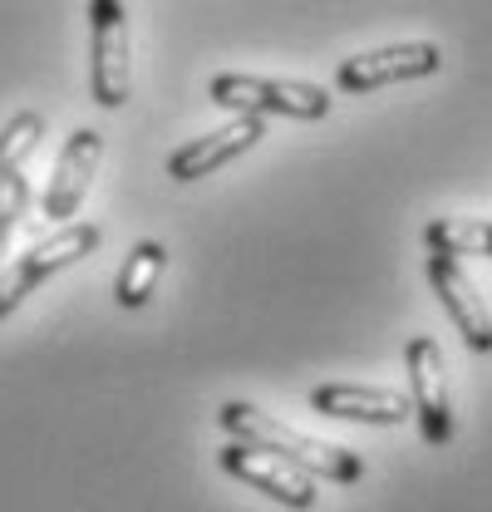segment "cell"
<instances>
[{
  "mask_svg": "<svg viewBox=\"0 0 492 512\" xmlns=\"http://www.w3.org/2000/svg\"><path fill=\"white\" fill-rule=\"evenodd\" d=\"M217 424L232 434V444H246V448H256V453H271V458L291 463V468L306 473V478H330V483H360V478H365V463H360L350 448L325 444V439H310V434H301V429H291V424L261 414L256 404H242V399L222 404V409H217Z\"/></svg>",
  "mask_w": 492,
  "mask_h": 512,
  "instance_id": "cell-1",
  "label": "cell"
},
{
  "mask_svg": "<svg viewBox=\"0 0 492 512\" xmlns=\"http://www.w3.org/2000/svg\"><path fill=\"white\" fill-rule=\"evenodd\" d=\"M212 104L232 109L237 119H266V114H286V119H325L330 114V94L320 84H296V79H256V74H217L207 84Z\"/></svg>",
  "mask_w": 492,
  "mask_h": 512,
  "instance_id": "cell-2",
  "label": "cell"
},
{
  "mask_svg": "<svg viewBox=\"0 0 492 512\" xmlns=\"http://www.w3.org/2000/svg\"><path fill=\"white\" fill-rule=\"evenodd\" d=\"M94 252H99V227L94 222H64L55 237H45L25 256H15L0 271V320L10 316L35 286H45L55 271H64V266H74V261H84Z\"/></svg>",
  "mask_w": 492,
  "mask_h": 512,
  "instance_id": "cell-3",
  "label": "cell"
},
{
  "mask_svg": "<svg viewBox=\"0 0 492 512\" xmlns=\"http://www.w3.org/2000/svg\"><path fill=\"white\" fill-rule=\"evenodd\" d=\"M89 25H94V104L99 109H123L128 89H133V64H128V10L119 0H94L89 5Z\"/></svg>",
  "mask_w": 492,
  "mask_h": 512,
  "instance_id": "cell-4",
  "label": "cell"
},
{
  "mask_svg": "<svg viewBox=\"0 0 492 512\" xmlns=\"http://www.w3.org/2000/svg\"><path fill=\"white\" fill-rule=\"evenodd\" d=\"M404 360H409V389H414L419 434L438 448L453 444V399H448V370H443L438 340L433 335H409Z\"/></svg>",
  "mask_w": 492,
  "mask_h": 512,
  "instance_id": "cell-5",
  "label": "cell"
},
{
  "mask_svg": "<svg viewBox=\"0 0 492 512\" xmlns=\"http://www.w3.org/2000/svg\"><path fill=\"white\" fill-rule=\"evenodd\" d=\"M438 45L429 40H409V45H384V50H369V55H355L335 69V84L345 94H369V89H384V84H404V79H424V74H438Z\"/></svg>",
  "mask_w": 492,
  "mask_h": 512,
  "instance_id": "cell-6",
  "label": "cell"
},
{
  "mask_svg": "<svg viewBox=\"0 0 492 512\" xmlns=\"http://www.w3.org/2000/svg\"><path fill=\"white\" fill-rule=\"evenodd\" d=\"M217 463H222L232 478L251 483L256 493L276 498L281 508H296V512L315 508V483H310L306 473H296L291 463L271 458V453H256V448H246V444H227L217 453Z\"/></svg>",
  "mask_w": 492,
  "mask_h": 512,
  "instance_id": "cell-7",
  "label": "cell"
},
{
  "mask_svg": "<svg viewBox=\"0 0 492 512\" xmlns=\"http://www.w3.org/2000/svg\"><path fill=\"white\" fill-rule=\"evenodd\" d=\"M429 286L438 291L448 320L458 325L463 345L468 350H492V316L478 296V286L468 281V271L453 261V256H429Z\"/></svg>",
  "mask_w": 492,
  "mask_h": 512,
  "instance_id": "cell-8",
  "label": "cell"
},
{
  "mask_svg": "<svg viewBox=\"0 0 492 512\" xmlns=\"http://www.w3.org/2000/svg\"><path fill=\"white\" fill-rule=\"evenodd\" d=\"M310 409L325 419H355V424H404L414 414V399L379 389V384H315Z\"/></svg>",
  "mask_w": 492,
  "mask_h": 512,
  "instance_id": "cell-9",
  "label": "cell"
},
{
  "mask_svg": "<svg viewBox=\"0 0 492 512\" xmlns=\"http://www.w3.org/2000/svg\"><path fill=\"white\" fill-rule=\"evenodd\" d=\"M261 138H266V124H261V119H232V124L217 128V133H202V138L183 143V148L168 158V178L197 183V178L227 168L232 158H242L246 148H256Z\"/></svg>",
  "mask_w": 492,
  "mask_h": 512,
  "instance_id": "cell-10",
  "label": "cell"
},
{
  "mask_svg": "<svg viewBox=\"0 0 492 512\" xmlns=\"http://www.w3.org/2000/svg\"><path fill=\"white\" fill-rule=\"evenodd\" d=\"M99 158H104V138H99L94 128H74L69 143H64L60 163H55L50 192H45V217L64 222V217L79 212V202H84V192H89V178H94Z\"/></svg>",
  "mask_w": 492,
  "mask_h": 512,
  "instance_id": "cell-11",
  "label": "cell"
},
{
  "mask_svg": "<svg viewBox=\"0 0 492 512\" xmlns=\"http://www.w3.org/2000/svg\"><path fill=\"white\" fill-rule=\"evenodd\" d=\"M163 266H168L163 242H138V247L128 252L119 281H114V296H119L123 311H138V306H148V301H153V286H158Z\"/></svg>",
  "mask_w": 492,
  "mask_h": 512,
  "instance_id": "cell-12",
  "label": "cell"
},
{
  "mask_svg": "<svg viewBox=\"0 0 492 512\" xmlns=\"http://www.w3.org/2000/svg\"><path fill=\"white\" fill-rule=\"evenodd\" d=\"M424 247L429 256H492V222L478 217H438L424 227Z\"/></svg>",
  "mask_w": 492,
  "mask_h": 512,
  "instance_id": "cell-13",
  "label": "cell"
},
{
  "mask_svg": "<svg viewBox=\"0 0 492 512\" xmlns=\"http://www.w3.org/2000/svg\"><path fill=\"white\" fill-rule=\"evenodd\" d=\"M40 138H45V119L35 109H25L20 119H10L5 133H0V178L25 173V158L40 148Z\"/></svg>",
  "mask_w": 492,
  "mask_h": 512,
  "instance_id": "cell-14",
  "label": "cell"
},
{
  "mask_svg": "<svg viewBox=\"0 0 492 512\" xmlns=\"http://www.w3.org/2000/svg\"><path fill=\"white\" fill-rule=\"evenodd\" d=\"M25 207H30V183H25V173L0 178V271H5V256H10V242H15V227H20Z\"/></svg>",
  "mask_w": 492,
  "mask_h": 512,
  "instance_id": "cell-15",
  "label": "cell"
}]
</instances>
